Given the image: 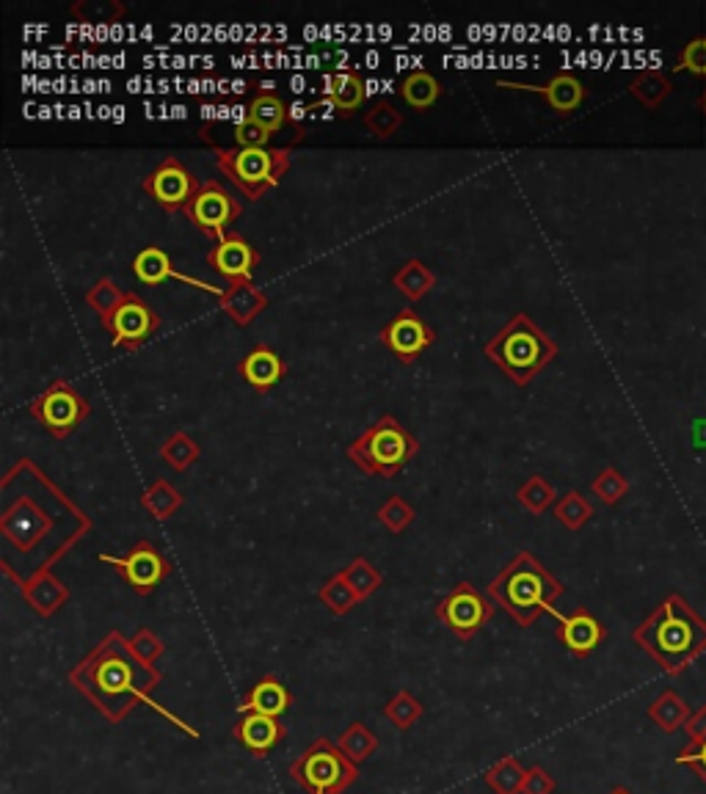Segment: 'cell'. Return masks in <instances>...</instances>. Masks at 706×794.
<instances>
[{
    "mask_svg": "<svg viewBox=\"0 0 706 794\" xmlns=\"http://www.w3.org/2000/svg\"><path fill=\"white\" fill-rule=\"evenodd\" d=\"M400 97L409 109L415 111H428L439 103L442 97V86H439L437 78L426 70H415L403 78L400 83Z\"/></svg>",
    "mask_w": 706,
    "mask_h": 794,
    "instance_id": "cell-29",
    "label": "cell"
},
{
    "mask_svg": "<svg viewBox=\"0 0 706 794\" xmlns=\"http://www.w3.org/2000/svg\"><path fill=\"white\" fill-rule=\"evenodd\" d=\"M422 714H426V707H422V703L417 701L409 690H400L398 695L389 698L387 707H383V718H387L389 723L400 731H409L411 725L422 718Z\"/></svg>",
    "mask_w": 706,
    "mask_h": 794,
    "instance_id": "cell-39",
    "label": "cell"
},
{
    "mask_svg": "<svg viewBox=\"0 0 706 794\" xmlns=\"http://www.w3.org/2000/svg\"><path fill=\"white\" fill-rule=\"evenodd\" d=\"M92 527L31 458L17 461L0 481V568L11 582L50 571Z\"/></svg>",
    "mask_w": 706,
    "mask_h": 794,
    "instance_id": "cell-1",
    "label": "cell"
},
{
    "mask_svg": "<svg viewBox=\"0 0 706 794\" xmlns=\"http://www.w3.org/2000/svg\"><path fill=\"white\" fill-rule=\"evenodd\" d=\"M133 276L141 281V285H150V287L161 285V281H168V279L183 281V285L196 287V290L213 292L216 298H222L224 290H227V287H216V285H211V281L191 279V276L174 270L172 257H168L163 249H157V246H144V249L133 257Z\"/></svg>",
    "mask_w": 706,
    "mask_h": 794,
    "instance_id": "cell-18",
    "label": "cell"
},
{
    "mask_svg": "<svg viewBox=\"0 0 706 794\" xmlns=\"http://www.w3.org/2000/svg\"><path fill=\"white\" fill-rule=\"evenodd\" d=\"M130 649H133V654L139 657L141 662L150 664V668H155V662H161V657L166 654V643L146 627H141L139 632L130 638Z\"/></svg>",
    "mask_w": 706,
    "mask_h": 794,
    "instance_id": "cell-45",
    "label": "cell"
},
{
    "mask_svg": "<svg viewBox=\"0 0 706 794\" xmlns=\"http://www.w3.org/2000/svg\"><path fill=\"white\" fill-rule=\"evenodd\" d=\"M591 492H593V497L598 499V503L618 505L621 499L626 497V492H630V483H626V477L621 475L618 470L607 466V470H602L591 481Z\"/></svg>",
    "mask_w": 706,
    "mask_h": 794,
    "instance_id": "cell-41",
    "label": "cell"
},
{
    "mask_svg": "<svg viewBox=\"0 0 706 794\" xmlns=\"http://www.w3.org/2000/svg\"><path fill=\"white\" fill-rule=\"evenodd\" d=\"M702 109H704V114H706V89H704V97H702Z\"/></svg>",
    "mask_w": 706,
    "mask_h": 794,
    "instance_id": "cell-53",
    "label": "cell"
},
{
    "mask_svg": "<svg viewBox=\"0 0 706 794\" xmlns=\"http://www.w3.org/2000/svg\"><path fill=\"white\" fill-rule=\"evenodd\" d=\"M246 120L254 122L257 127H263V131L268 135H274V133H279L282 127H285L287 109L274 92H263V94H257V97H254L252 103H248V116H246Z\"/></svg>",
    "mask_w": 706,
    "mask_h": 794,
    "instance_id": "cell-30",
    "label": "cell"
},
{
    "mask_svg": "<svg viewBox=\"0 0 706 794\" xmlns=\"http://www.w3.org/2000/svg\"><path fill=\"white\" fill-rule=\"evenodd\" d=\"M124 296H127V290H122V287H119L114 279H109V276H103V279H98L92 287H89L86 303L100 314V318H103V314L114 312L119 303L124 301Z\"/></svg>",
    "mask_w": 706,
    "mask_h": 794,
    "instance_id": "cell-43",
    "label": "cell"
},
{
    "mask_svg": "<svg viewBox=\"0 0 706 794\" xmlns=\"http://www.w3.org/2000/svg\"><path fill=\"white\" fill-rule=\"evenodd\" d=\"M318 599L324 601L326 610H329L331 616H337V618L348 616V612H351L356 605H361V601L356 599L351 585H348L346 577H342V571L335 574L331 579H326L324 588L318 590Z\"/></svg>",
    "mask_w": 706,
    "mask_h": 794,
    "instance_id": "cell-37",
    "label": "cell"
},
{
    "mask_svg": "<svg viewBox=\"0 0 706 794\" xmlns=\"http://www.w3.org/2000/svg\"><path fill=\"white\" fill-rule=\"evenodd\" d=\"M100 563H109L114 566L119 574H122L124 582L133 588V594L139 596H152L166 577L172 574V563L161 555L155 544L150 540H139L133 549L127 551L124 557H114V555H100Z\"/></svg>",
    "mask_w": 706,
    "mask_h": 794,
    "instance_id": "cell-13",
    "label": "cell"
},
{
    "mask_svg": "<svg viewBox=\"0 0 706 794\" xmlns=\"http://www.w3.org/2000/svg\"><path fill=\"white\" fill-rule=\"evenodd\" d=\"M392 285L398 287L400 296L409 298V301H422V298L437 287V274L422 260H409L395 270Z\"/></svg>",
    "mask_w": 706,
    "mask_h": 794,
    "instance_id": "cell-27",
    "label": "cell"
},
{
    "mask_svg": "<svg viewBox=\"0 0 706 794\" xmlns=\"http://www.w3.org/2000/svg\"><path fill=\"white\" fill-rule=\"evenodd\" d=\"M290 778L307 794H346L359 781V764L337 742L318 736L290 764Z\"/></svg>",
    "mask_w": 706,
    "mask_h": 794,
    "instance_id": "cell-8",
    "label": "cell"
},
{
    "mask_svg": "<svg viewBox=\"0 0 706 794\" xmlns=\"http://www.w3.org/2000/svg\"><path fill=\"white\" fill-rule=\"evenodd\" d=\"M630 94L643 109L657 111L671 94V81L663 72H641V75L630 83Z\"/></svg>",
    "mask_w": 706,
    "mask_h": 794,
    "instance_id": "cell-34",
    "label": "cell"
},
{
    "mask_svg": "<svg viewBox=\"0 0 706 794\" xmlns=\"http://www.w3.org/2000/svg\"><path fill=\"white\" fill-rule=\"evenodd\" d=\"M685 734H687V742L706 740V707H702L698 712L690 714V720H687V725H685Z\"/></svg>",
    "mask_w": 706,
    "mask_h": 794,
    "instance_id": "cell-50",
    "label": "cell"
},
{
    "mask_svg": "<svg viewBox=\"0 0 706 794\" xmlns=\"http://www.w3.org/2000/svg\"><path fill=\"white\" fill-rule=\"evenodd\" d=\"M646 714L663 734H674V731L685 729L693 709L687 707V701L676 690H663L654 698L652 707L646 709Z\"/></svg>",
    "mask_w": 706,
    "mask_h": 794,
    "instance_id": "cell-26",
    "label": "cell"
},
{
    "mask_svg": "<svg viewBox=\"0 0 706 794\" xmlns=\"http://www.w3.org/2000/svg\"><path fill=\"white\" fill-rule=\"evenodd\" d=\"M693 447L706 450V420H698L693 425Z\"/></svg>",
    "mask_w": 706,
    "mask_h": 794,
    "instance_id": "cell-51",
    "label": "cell"
},
{
    "mask_svg": "<svg viewBox=\"0 0 706 794\" xmlns=\"http://www.w3.org/2000/svg\"><path fill=\"white\" fill-rule=\"evenodd\" d=\"M100 323L109 331L111 346L124 348V351H139V348L161 329V314H157L139 292L127 290L124 301L119 303L114 312L103 314Z\"/></svg>",
    "mask_w": 706,
    "mask_h": 794,
    "instance_id": "cell-10",
    "label": "cell"
},
{
    "mask_svg": "<svg viewBox=\"0 0 706 794\" xmlns=\"http://www.w3.org/2000/svg\"><path fill=\"white\" fill-rule=\"evenodd\" d=\"M285 734L287 729L279 723V718H268V714H257V712L241 714V720H237L233 731L237 745L257 759L268 756V753L285 740Z\"/></svg>",
    "mask_w": 706,
    "mask_h": 794,
    "instance_id": "cell-20",
    "label": "cell"
},
{
    "mask_svg": "<svg viewBox=\"0 0 706 794\" xmlns=\"http://www.w3.org/2000/svg\"><path fill=\"white\" fill-rule=\"evenodd\" d=\"M326 103L335 105L340 116H351L365 103V81L359 72H337L326 78Z\"/></svg>",
    "mask_w": 706,
    "mask_h": 794,
    "instance_id": "cell-25",
    "label": "cell"
},
{
    "mask_svg": "<svg viewBox=\"0 0 706 794\" xmlns=\"http://www.w3.org/2000/svg\"><path fill=\"white\" fill-rule=\"evenodd\" d=\"M552 514L566 529H583L593 519V505L580 492H566L555 503Z\"/></svg>",
    "mask_w": 706,
    "mask_h": 794,
    "instance_id": "cell-38",
    "label": "cell"
},
{
    "mask_svg": "<svg viewBox=\"0 0 706 794\" xmlns=\"http://www.w3.org/2000/svg\"><path fill=\"white\" fill-rule=\"evenodd\" d=\"M163 681V673L157 668H150L133 654L130 638H124L119 629H111L75 668L70 670V684L81 692L86 701L94 703L100 714L111 723H122L135 703H144L146 709L161 714L163 720L183 731L191 740H199V731L191 729L188 720L180 714L168 712L166 707L150 695Z\"/></svg>",
    "mask_w": 706,
    "mask_h": 794,
    "instance_id": "cell-2",
    "label": "cell"
},
{
    "mask_svg": "<svg viewBox=\"0 0 706 794\" xmlns=\"http://www.w3.org/2000/svg\"><path fill=\"white\" fill-rule=\"evenodd\" d=\"M376 519L381 522L389 533L398 535V533H403V529H409L411 522H415V508H411L403 497H398V494H395V497H389L387 503L378 508Z\"/></svg>",
    "mask_w": 706,
    "mask_h": 794,
    "instance_id": "cell-44",
    "label": "cell"
},
{
    "mask_svg": "<svg viewBox=\"0 0 706 794\" xmlns=\"http://www.w3.org/2000/svg\"><path fill=\"white\" fill-rule=\"evenodd\" d=\"M483 353L502 370L508 381L528 386L546 364L555 362L557 342L530 314L516 312L485 342Z\"/></svg>",
    "mask_w": 706,
    "mask_h": 794,
    "instance_id": "cell-5",
    "label": "cell"
},
{
    "mask_svg": "<svg viewBox=\"0 0 706 794\" xmlns=\"http://www.w3.org/2000/svg\"><path fill=\"white\" fill-rule=\"evenodd\" d=\"M417 453H420V442L392 414L378 416L346 450L356 470L372 477H395Z\"/></svg>",
    "mask_w": 706,
    "mask_h": 794,
    "instance_id": "cell-6",
    "label": "cell"
},
{
    "mask_svg": "<svg viewBox=\"0 0 706 794\" xmlns=\"http://www.w3.org/2000/svg\"><path fill=\"white\" fill-rule=\"evenodd\" d=\"M185 216L205 238L218 244L224 235L233 233V224L243 216V205L218 179H207V183H202L199 194L185 207Z\"/></svg>",
    "mask_w": 706,
    "mask_h": 794,
    "instance_id": "cell-11",
    "label": "cell"
},
{
    "mask_svg": "<svg viewBox=\"0 0 706 794\" xmlns=\"http://www.w3.org/2000/svg\"><path fill=\"white\" fill-rule=\"evenodd\" d=\"M199 455H202L199 442L185 431L172 433V436L161 444V458L166 461L174 472H188L191 466L199 461Z\"/></svg>",
    "mask_w": 706,
    "mask_h": 794,
    "instance_id": "cell-31",
    "label": "cell"
},
{
    "mask_svg": "<svg viewBox=\"0 0 706 794\" xmlns=\"http://www.w3.org/2000/svg\"><path fill=\"white\" fill-rule=\"evenodd\" d=\"M290 703L293 695L290 690H287L285 681H282L279 676H265V679H259L257 684L243 695L241 707L237 709H241V714L257 712V714H268V718H282V714L290 709Z\"/></svg>",
    "mask_w": 706,
    "mask_h": 794,
    "instance_id": "cell-23",
    "label": "cell"
},
{
    "mask_svg": "<svg viewBox=\"0 0 706 794\" xmlns=\"http://www.w3.org/2000/svg\"><path fill=\"white\" fill-rule=\"evenodd\" d=\"M17 588H20L25 605L42 618H53L72 596V590L50 571L37 574V577L31 579H22V582H17Z\"/></svg>",
    "mask_w": 706,
    "mask_h": 794,
    "instance_id": "cell-22",
    "label": "cell"
},
{
    "mask_svg": "<svg viewBox=\"0 0 706 794\" xmlns=\"http://www.w3.org/2000/svg\"><path fill=\"white\" fill-rule=\"evenodd\" d=\"M218 303H222L224 312H227L237 326H248L259 312L268 309L270 301L259 287H254V281H237V285H229L227 290H224Z\"/></svg>",
    "mask_w": 706,
    "mask_h": 794,
    "instance_id": "cell-24",
    "label": "cell"
},
{
    "mask_svg": "<svg viewBox=\"0 0 706 794\" xmlns=\"http://www.w3.org/2000/svg\"><path fill=\"white\" fill-rule=\"evenodd\" d=\"M127 6L119 0H81L72 6V17L81 22H119Z\"/></svg>",
    "mask_w": 706,
    "mask_h": 794,
    "instance_id": "cell-42",
    "label": "cell"
},
{
    "mask_svg": "<svg viewBox=\"0 0 706 794\" xmlns=\"http://www.w3.org/2000/svg\"><path fill=\"white\" fill-rule=\"evenodd\" d=\"M632 640L665 673L682 676L706 651V621L682 594H668L635 629Z\"/></svg>",
    "mask_w": 706,
    "mask_h": 794,
    "instance_id": "cell-3",
    "label": "cell"
},
{
    "mask_svg": "<svg viewBox=\"0 0 706 794\" xmlns=\"http://www.w3.org/2000/svg\"><path fill=\"white\" fill-rule=\"evenodd\" d=\"M610 794H632V792H630V790H621V786H618V790H613Z\"/></svg>",
    "mask_w": 706,
    "mask_h": 794,
    "instance_id": "cell-52",
    "label": "cell"
},
{
    "mask_svg": "<svg viewBox=\"0 0 706 794\" xmlns=\"http://www.w3.org/2000/svg\"><path fill=\"white\" fill-rule=\"evenodd\" d=\"M555 778H552L550 773H546L544 767H530L528 775H524V786H522V794H552L555 792Z\"/></svg>",
    "mask_w": 706,
    "mask_h": 794,
    "instance_id": "cell-49",
    "label": "cell"
},
{
    "mask_svg": "<svg viewBox=\"0 0 706 794\" xmlns=\"http://www.w3.org/2000/svg\"><path fill=\"white\" fill-rule=\"evenodd\" d=\"M270 141V135L257 127L254 122L243 120L235 125V144L237 146H246V149H257V146H265Z\"/></svg>",
    "mask_w": 706,
    "mask_h": 794,
    "instance_id": "cell-48",
    "label": "cell"
},
{
    "mask_svg": "<svg viewBox=\"0 0 706 794\" xmlns=\"http://www.w3.org/2000/svg\"><path fill=\"white\" fill-rule=\"evenodd\" d=\"M552 618L557 621V640L572 651L574 657L585 660V657L593 654L598 649L604 638H607V629L604 623L593 616L591 610L580 607L572 616H563V612H552Z\"/></svg>",
    "mask_w": 706,
    "mask_h": 794,
    "instance_id": "cell-17",
    "label": "cell"
},
{
    "mask_svg": "<svg viewBox=\"0 0 706 794\" xmlns=\"http://www.w3.org/2000/svg\"><path fill=\"white\" fill-rule=\"evenodd\" d=\"M141 188H144V194L150 196V199H155L166 213H180V210L185 213V207H188L191 199L199 194L202 185L199 179L194 177V172H191L180 157L168 155L163 157L161 166H157L155 172L146 174Z\"/></svg>",
    "mask_w": 706,
    "mask_h": 794,
    "instance_id": "cell-14",
    "label": "cell"
},
{
    "mask_svg": "<svg viewBox=\"0 0 706 794\" xmlns=\"http://www.w3.org/2000/svg\"><path fill=\"white\" fill-rule=\"evenodd\" d=\"M33 420L44 427L53 439H66L89 414L92 403L64 379H55L48 390L28 403Z\"/></svg>",
    "mask_w": 706,
    "mask_h": 794,
    "instance_id": "cell-9",
    "label": "cell"
},
{
    "mask_svg": "<svg viewBox=\"0 0 706 794\" xmlns=\"http://www.w3.org/2000/svg\"><path fill=\"white\" fill-rule=\"evenodd\" d=\"M437 618L459 640H472L494 618V605L472 582H459L437 605Z\"/></svg>",
    "mask_w": 706,
    "mask_h": 794,
    "instance_id": "cell-12",
    "label": "cell"
},
{
    "mask_svg": "<svg viewBox=\"0 0 706 794\" xmlns=\"http://www.w3.org/2000/svg\"><path fill=\"white\" fill-rule=\"evenodd\" d=\"M237 373H241V379L246 381L254 392L265 395V392H270L282 379H285L287 364H285V359L274 351V348L254 346L252 351L241 359V364H237Z\"/></svg>",
    "mask_w": 706,
    "mask_h": 794,
    "instance_id": "cell-21",
    "label": "cell"
},
{
    "mask_svg": "<svg viewBox=\"0 0 706 794\" xmlns=\"http://www.w3.org/2000/svg\"><path fill=\"white\" fill-rule=\"evenodd\" d=\"M400 125H403V116H400V111L395 109L389 100H376V103L365 111V127L376 135V138H392V135L400 131Z\"/></svg>",
    "mask_w": 706,
    "mask_h": 794,
    "instance_id": "cell-40",
    "label": "cell"
},
{
    "mask_svg": "<svg viewBox=\"0 0 706 794\" xmlns=\"http://www.w3.org/2000/svg\"><path fill=\"white\" fill-rule=\"evenodd\" d=\"M674 70L690 72V75H698L706 81V37L690 39V42L679 50V59H676Z\"/></svg>",
    "mask_w": 706,
    "mask_h": 794,
    "instance_id": "cell-46",
    "label": "cell"
},
{
    "mask_svg": "<svg viewBox=\"0 0 706 794\" xmlns=\"http://www.w3.org/2000/svg\"><path fill=\"white\" fill-rule=\"evenodd\" d=\"M337 745H340V751L346 753L354 764H361L378 751V736L372 734L361 720H354V723L337 736Z\"/></svg>",
    "mask_w": 706,
    "mask_h": 794,
    "instance_id": "cell-33",
    "label": "cell"
},
{
    "mask_svg": "<svg viewBox=\"0 0 706 794\" xmlns=\"http://www.w3.org/2000/svg\"><path fill=\"white\" fill-rule=\"evenodd\" d=\"M342 577H346V582L351 585V590L359 601L370 599V596L376 594L383 582V574L378 571L376 566H370L365 557H354V560L342 568Z\"/></svg>",
    "mask_w": 706,
    "mask_h": 794,
    "instance_id": "cell-36",
    "label": "cell"
},
{
    "mask_svg": "<svg viewBox=\"0 0 706 794\" xmlns=\"http://www.w3.org/2000/svg\"><path fill=\"white\" fill-rule=\"evenodd\" d=\"M563 582L530 551H519L489 585V596L519 627H533L544 612H555Z\"/></svg>",
    "mask_w": 706,
    "mask_h": 794,
    "instance_id": "cell-4",
    "label": "cell"
},
{
    "mask_svg": "<svg viewBox=\"0 0 706 794\" xmlns=\"http://www.w3.org/2000/svg\"><path fill=\"white\" fill-rule=\"evenodd\" d=\"M524 775H528V770L519 764V759L508 756L485 770V784H489L497 794H522Z\"/></svg>",
    "mask_w": 706,
    "mask_h": 794,
    "instance_id": "cell-35",
    "label": "cell"
},
{
    "mask_svg": "<svg viewBox=\"0 0 706 794\" xmlns=\"http://www.w3.org/2000/svg\"><path fill=\"white\" fill-rule=\"evenodd\" d=\"M497 86L508 89V92H528V94H539V97L546 100L552 111L557 114H574L580 105L585 103V86L577 81L574 75H555L552 81L541 83V86H533V83H513V81H497Z\"/></svg>",
    "mask_w": 706,
    "mask_h": 794,
    "instance_id": "cell-19",
    "label": "cell"
},
{
    "mask_svg": "<svg viewBox=\"0 0 706 794\" xmlns=\"http://www.w3.org/2000/svg\"><path fill=\"white\" fill-rule=\"evenodd\" d=\"M216 166L248 202L263 199L290 168V146H216Z\"/></svg>",
    "mask_w": 706,
    "mask_h": 794,
    "instance_id": "cell-7",
    "label": "cell"
},
{
    "mask_svg": "<svg viewBox=\"0 0 706 794\" xmlns=\"http://www.w3.org/2000/svg\"><path fill=\"white\" fill-rule=\"evenodd\" d=\"M259 260H263L259 251L237 233H227L211 251H207V265H211L218 276H224L229 285H237V281H252L254 274H257Z\"/></svg>",
    "mask_w": 706,
    "mask_h": 794,
    "instance_id": "cell-16",
    "label": "cell"
},
{
    "mask_svg": "<svg viewBox=\"0 0 706 794\" xmlns=\"http://www.w3.org/2000/svg\"><path fill=\"white\" fill-rule=\"evenodd\" d=\"M674 762L682 764V767H690L706 784V740L687 742V745L682 747V753H676Z\"/></svg>",
    "mask_w": 706,
    "mask_h": 794,
    "instance_id": "cell-47",
    "label": "cell"
},
{
    "mask_svg": "<svg viewBox=\"0 0 706 794\" xmlns=\"http://www.w3.org/2000/svg\"><path fill=\"white\" fill-rule=\"evenodd\" d=\"M516 503L522 505L528 514L533 516H544L546 511L555 508V486H552L546 477L541 475H533L528 477V481L522 483V486L516 488Z\"/></svg>",
    "mask_w": 706,
    "mask_h": 794,
    "instance_id": "cell-32",
    "label": "cell"
},
{
    "mask_svg": "<svg viewBox=\"0 0 706 794\" xmlns=\"http://www.w3.org/2000/svg\"><path fill=\"white\" fill-rule=\"evenodd\" d=\"M183 503L185 497L177 492V486H172V481H166V477L152 481L150 486L144 488V494H141V505H144L146 514H150L155 522H166L168 516H174L180 508H183Z\"/></svg>",
    "mask_w": 706,
    "mask_h": 794,
    "instance_id": "cell-28",
    "label": "cell"
},
{
    "mask_svg": "<svg viewBox=\"0 0 706 794\" xmlns=\"http://www.w3.org/2000/svg\"><path fill=\"white\" fill-rule=\"evenodd\" d=\"M378 340L383 342V348H387L400 364H411L437 342V331H433L431 323H426L415 309H403V312L395 314L389 323L381 326Z\"/></svg>",
    "mask_w": 706,
    "mask_h": 794,
    "instance_id": "cell-15",
    "label": "cell"
}]
</instances>
